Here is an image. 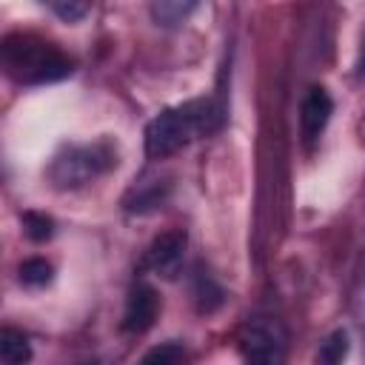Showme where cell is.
Segmentation results:
<instances>
[{
	"instance_id": "1",
	"label": "cell",
	"mask_w": 365,
	"mask_h": 365,
	"mask_svg": "<svg viewBox=\"0 0 365 365\" xmlns=\"http://www.w3.org/2000/svg\"><path fill=\"white\" fill-rule=\"evenodd\" d=\"M222 120H225V114H222L220 103H214L208 97L163 108L145 125V154L151 160H165L174 151L185 148L188 143L214 134L222 125Z\"/></svg>"
},
{
	"instance_id": "2",
	"label": "cell",
	"mask_w": 365,
	"mask_h": 365,
	"mask_svg": "<svg viewBox=\"0 0 365 365\" xmlns=\"http://www.w3.org/2000/svg\"><path fill=\"white\" fill-rule=\"evenodd\" d=\"M0 60L6 74L23 86L57 83L74 71L71 57H66L54 43L34 34H9L0 46Z\"/></svg>"
},
{
	"instance_id": "3",
	"label": "cell",
	"mask_w": 365,
	"mask_h": 365,
	"mask_svg": "<svg viewBox=\"0 0 365 365\" xmlns=\"http://www.w3.org/2000/svg\"><path fill=\"white\" fill-rule=\"evenodd\" d=\"M111 165H117V154L106 140L94 145H66L60 154H54L48 165V180L54 182V188H63V191L80 188L97 174L108 171Z\"/></svg>"
},
{
	"instance_id": "4",
	"label": "cell",
	"mask_w": 365,
	"mask_h": 365,
	"mask_svg": "<svg viewBox=\"0 0 365 365\" xmlns=\"http://www.w3.org/2000/svg\"><path fill=\"white\" fill-rule=\"evenodd\" d=\"M240 351L245 365H285V331L271 317H254L240 331Z\"/></svg>"
},
{
	"instance_id": "5",
	"label": "cell",
	"mask_w": 365,
	"mask_h": 365,
	"mask_svg": "<svg viewBox=\"0 0 365 365\" xmlns=\"http://www.w3.org/2000/svg\"><path fill=\"white\" fill-rule=\"evenodd\" d=\"M157 311H160V299H157V291L148 285V282H137L131 291H128V299H125V311H123V331L128 334H143L154 325L157 319Z\"/></svg>"
},
{
	"instance_id": "6",
	"label": "cell",
	"mask_w": 365,
	"mask_h": 365,
	"mask_svg": "<svg viewBox=\"0 0 365 365\" xmlns=\"http://www.w3.org/2000/svg\"><path fill=\"white\" fill-rule=\"evenodd\" d=\"M185 242H188L185 231H165V234H160L148 245V251H145V268H151L160 277H174L180 271Z\"/></svg>"
},
{
	"instance_id": "7",
	"label": "cell",
	"mask_w": 365,
	"mask_h": 365,
	"mask_svg": "<svg viewBox=\"0 0 365 365\" xmlns=\"http://www.w3.org/2000/svg\"><path fill=\"white\" fill-rule=\"evenodd\" d=\"M331 114H334V100H331V94H328L322 86H314V88L305 94V100H302V114H299L305 143L319 140V134L325 131Z\"/></svg>"
},
{
	"instance_id": "8",
	"label": "cell",
	"mask_w": 365,
	"mask_h": 365,
	"mask_svg": "<svg viewBox=\"0 0 365 365\" xmlns=\"http://www.w3.org/2000/svg\"><path fill=\"white\" fill-rule=\"evenodd\" d=\"M0 356L3 365H26L31 359V345L23 331L17 328H3L0 331Z\"/></svg>"
},
{
	"instance_id": "9",
	"label": "cell",
	"mask_w": 365,
	"mask_h": 365,
	"mask_svg": "<svg viewBox=\"0 0 365 365\" xmlns=\"http://www.w3.org/2000/svg\"><path fill=\"white\" fill-rule=\"evenodd\" d=\"M191 11H197V3H191V0H185V3H180V0H160V3L151 6V20L157 26H163V29H174V26L185 23Z\"/></svg>"
},
{
	"instance_id": "10",
	"label": "cell",
	"mask_w": 365,
	"mask_h": 365,
	"mask_svg": "<svg viewBox=\"0 0 365 365\" xmlns=\"http://www.w3.org/2000/svg\"><path fill=\"white\" fill-rule=\"evenodd\" d=\"M348 348H351L348 334H345L342 328H336V331H331V334L319 342V351H317V356H314V365H342L345 356H348Z\"/></svg>"
},
{
	"instance_id": "11",
	"label": "cell",
	"mask_w": 365,
	"mask_h": 365,
	"mask_svg": "<svg viewBox=\"0 0 365 365\" xmlns=\"http://www.w3.org/2000/svg\"><path fill=\"white\" fill-rule=\"evenodd\" d=\"M194 299H197V308L200 311H214L220 302H222V288L214 282V277L202 268H197L194 274Z\"/></svg>"
},
{
	"instance_id": "12",
	"label": "cell",
	"mask_w": 365,
	"mask_h": 365,
	"mask_svg": "<svg viewBox=\"0 0 365 365\" xmlns=\"http://www.w3.org/2000/svg\"><path fill=\"white\" fill-rule=\"evenodd\" d=\"M51 274H54V268H51V262H46L43 257H31V259H26V262L20 265V282L29 285V288H43V285H48V282H51Z\"/></svg>"
},
{
	"instance_id": "13",
	"label": "cell",
	"mask_w": 365,
	"mask_h": 365,
	"mask_svg": "<svg viewBox=\"0 0 365 365\" xmlns=\"http://www.w3.org/2000/svg\"><path fill=\"white\" fill-rule=\"evenodd\" d=\"M180 362H182V345H180V342L154 345V348L145 351V356L140 359V365H180Z\"/></svg>"
},
{
	"instance_id": "14",
	"label": "cell",
	"mask_w": 365,
	"mask_h": 365,
	"mask_svg": "<svg viewBox=\"0 0 365 365\" xmlns=\"http://www.w3.org/2000/svg\"><path fill=\"white\" fill-rule=\"evenodd\" d=\"M23 228H26V237L34 240V242H46V240L54 234L51 217L40 214V211H26V214H23Z\"/></svg>"
},
{
	"instance_id": "15",
	"label": "cell",
	"mask_w": 365,
	"mask_h": 365,
	"mask_svg": "<svg viewBox=\"0 0 365 365\" xmlns=\"http://www.w3.org/2000/svg\"><path fill=\"white\" fill-rule=\"evenodd\" d=\"M51 11H54L60 20H66V23H77L80 17H86L88 6H86V3H51Z\"/></svg>"
},
{
	"instance_id": "16",
	"label": "cell",
	"mask_w": 365,
	"mask_h": 365,
	"mask_svg": "<svg viewBox=\"0 0 365 365\" xmlns=\"http://www.w3.org/2000/svg\"><path fill=\"white\" fill-rule=\"evenodd\" d=\"M356 74L365 77V34H362V46H359V57H356Z\"/></svg>"
}]
</instances>
